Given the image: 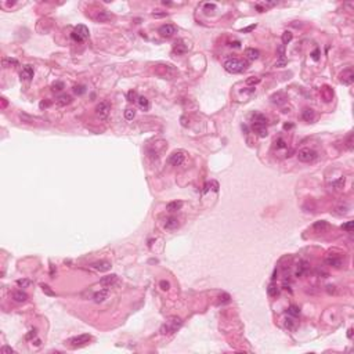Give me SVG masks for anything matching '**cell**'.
I'll use <instances>...</instances> for the list:
<instances>
[{
    "instance_id": "6da1fadb",
    "label": "cell",
    "mask_w": 354,
    "mask_h": 354,
    "mask_svg": "<svg viewBox=\"0 0 354 354\" xmlns=\"http://www.w3.org/2000/svg\"><path fill=\"white\" fill-rule=\"evenodd\" d=\"M249 67L248 61L239 58H228L224 61V69L230 73H241L243 71H246V68Z\"/></svg>"
},
{
    "instance_id": "7a4b0ae2",
    "label": "cell",
    "mask_w": 354,
    "mask_h": 354,
    "mask_svg": "<svg viewBox=\"0 0 354 354\" xmlns=\"http://www.w3.org/2000/svg\"><path fill=\"white\" fill-rule=\"evenodd\" d=\"M183 325V321L181 318L178 317H172L169 321H166L162 326H160V334L162 335H170V334H174L180 326Z\"/></svg>"
},
{
    "instance_id": "3957f363",
    "label": "cell",
    "mask_w": 354,
    "mask_h": 354,
    "mask_svg": "<svg viewBox=\"0 0 354 354\" xmlns=\"http://www.w3.org/2000/svg\"><path fill=\"white\" fill-rule=\"evenodd\" d=\"M91 336L87 335V334H83V335H79V336H73V338L68 339L67 343L69 347H72V349H78V347H82L85 346V344H87L89 342H90Z\"/></svg>"
},
{
    "instance_id": "277c9868",
    "label": "cell",
    "mask_w": 354,
    "mask_h": 354,
    "mask_svg": "<svg viewBox=\"0 0 354 354\" xmlns=\"http://www.w3.org/2000/svg\"><path fill=\"white\" fill-rule=\"evenodd\" d=\"M89 28L86 25H78V26H75V29H73V32L71 33V36H72V39L75 40V42H83V40H86L89 37Z\"/></svg>"
},
{
    "instance_id": "5b68a950",
    "label": "cell",
    "mask_w": 354,
    "mask_h": 354,
    "mask_svg": "<svg viewBox=\"0 0 354 354\" xmlns=\"http://www.w3.org/2000/svg\"><path fill=\"white\" fill-rule=\"evenodd\" d=\"M109 112H111V105H109L108 101H101L96 107V114L101 120H107L109 116Z\"/></svg>"
},
{
    "instance_id": "8992f818",
    "label": "cell",
    "mask_w": 354,
    "mask_h": 354,
    "mask_svg": "<svg viewBox=\"0 0 354 354\" xmlns=\"http://www.w3.org/2000/svg\"><path fill=\"white\" fill-rule=\"evenodd\" d=\"M297 158H299L300 162H313V160L317 158V152L311 148H302L297 154Z\"/></svg>"
},
{
    "instance_id": "52a82bcc",
    "label": "cell",
    "mask_w": 354,
    "mask_h": 354,
    "mask_svg": "<svg viewBox=\"0 0 354 354\" xmlns=\"http://www.w3.org/2000/svg\"><path fill=\"white\" fill-rule=\"evenodd\" d=\"M184 159H186V154H184L183 151H174V152L169 156V163L173 165V166H180L181 163L184 162Z\"/></svg>"
},
{
    "instance_id": "ba28073f",
    "label": "cell",
    "mask_w": 354,
    "mask_h": 354,
    "mask_svg": "<svg viewBox=\"0 0 354 354\" xmlns=\"http://www.w3.org/2000/svg\"><path fill=\"white\" fill-rule=\"evenodd\" d=\"M354 82V72L352 68H347L340 73V83H343L344 86H350Z\"/></svg>"
},
{
    "instance_id": "9c48e42d",
    "label": "cell",
    "mask_w": 354,
    "mask_h": 354,
    "mask_svg": "<svg viewBox=\"0 0 354 354\" xmlns=\"http://www.w3.org/2000/svg\"><path fill=\"white\" fill-rule=\"evenodd\" d=\"M252 130L261 138L267 137V134H269V130H267L266 123H257V122H253V123H252Z\"/></svg>"
},
{
    "instance_id": "30bf717a",
    "label": "cell",
    "mask_w": 354,
    "mask_h": 354,
    "mask_svg": "<svg viewBox=\"0 0 354 354\" xmlns=\"http://www.w3.org/2000/svg\"><path fill=\"white\" fill-rule=\"evenodd\" d=\"M33 73H35V69L32 65H24L22 69L20 72V76H21V80H25V82H29L32 78H33Z\"/></svg>"
},
{
    "instance_id": "8fae6325",
    "label": "cell",
    "mask_w": 354,
    "mask_h": 354,
    "mask_svg": "<svg viewBox=\"0 0 354 354\" xmlns=\"http://www.w3.org/2000/svg\"><path fill=\"white\" fill-rule=\"evenodd\" d=\"M176 32H177V28L174 25H172V24H166V25H162L159 28V33L162 35L163 37H170V36H173Z\"/></svg>"
},
{
    "instance_id": "7c38bea8",
    "label": "cell",
    "mask_w": 354,
    "mask_h": 354,
    "mask_svg": "<svg viewBox=\"0 0 354 354\" xmlns=\"http://www.w3.org/2000/svg\"><path fill=\"white\" fill-rule=\"evenodd\" d=\"M100 284L103 286H107V288H111L114 285L118 284V275L116 274H109V275H105L100 279Z\"/></svg>"
},
{
    "instance_id": "4fadbf2b",
    "label": "cell",
    "mask_w": 354,
    "mask_h": 354,
    "mask_svg": "<svg viewBox=\"0 0 354 354\" xmlns=\"http://www.w3.org/2000/svg\"><path fill=\"white\" fill-rule=\"evenodd\" d=\"M91 267L100 273H105V271H108V270H111L112 266L108 260H98V261H94V263L91 264Z\"/></svg>"
},
{
    "instance_id": "5bb4252c",
    "label": "cell",
    "mask_w": 354,
    "mask_h": 354,
    "mask_svg": "<svg viewBox=\"0 0 354 354\" xmlns=\"http://www.w3.org/2000/svg\"><path fill=\"white\" fill-rule=\"evenodd\" d=\"M325 263L328 264V266H331V267H335V269H340L342 264H343V261H342V259L339 257V256L328 255L325 257Z\"/></svg>"
},
{
    "instance_id": "9a60e30c",
    "label": "cell",
    "mask_w": 354,
    "mask_h": 354,
    "mask_svg": "<svg viewBox=\"0 0 354 354\" xmlns=\"http://www.w3.org/2000/svg\"><path fill=\"white\" fill-rule=\"evenodd\" d=\"M112 18H114V15L107 10H101L94 15V20L98 21V22H108V21H111Z\"/></svg>"
},
{
    "instance_id": "2e32d148",
    "label": "cell",
    "mask_w": 354,
    "mask_h": 354,
    "mask_svg": "<svg viewBox=\"0 0 354 354\" xmlns=\"http://www.w3.org/2000/svg\"><path fill=\"white\" fill-rule=\"evenodd\" d=\"M109 296V289H101L98 292L94 293V302L96 303H103L108 299Z\"/></svg>"
},
{
    "instance_id": "e0dca14e",
    "label": "cell",
    "mask_w": 354,
    "mask_h": 354,
    "mask_svg": "<svg viewBox=\"0 0 354 354\" xmlns=\"http://www.w3.org/2000/svg\"><path fill=\"white\" fill-rule=\"evenodd\" d=\"M71 103H72V97L69 94H61L59 97L55 98V105L57 107H65Z\"/></svg>"
},
{
    "instance_id": "ac0fdd59",
    "label": "cell",
    "mask_w": 354,
    "mask_h": 354,
    "mask_svg": "<svg viewBox=\"0 0 354 354\" xmlns=\"http://www.w3.org/2000/svg\"><path fill=\"white\" fill-rule=\"evenodd\" d=\"M165 228L166 230H174V228L178 227V220L176 219V217H168V219L165 220Z\"/></svg>"
},
{
    "instance_id": "d6986e66",
    "label": "cell",
    "mask_w": 354,
    "mask_h": 354,
    "mask_svg": "<svg viewBox=\"0 0 354 354\" xmlns=\"http://www.w3.org/2000/svg\"><path fill=\"white\" fill-rule=\"evenodd\" d=\"M302 118L304 119L306 122H313L315 118V112L311 108H304L302 112Z\"/></svg>"
},
{
    "instance_id": "ffe728a7",
    "label": "cell",
    "mask_w": 354,
    "mask_h": 354,
    "mask_svg": "<svg viewBox=\"0 0 354 354\" xmlns=\"http://www.w3.org/2000/svg\"><path fill=\"white\" fill-rule=\"evenodd\" d=\"M307 270H308V263H307V261H300V263L297 264V267H296L295 275L296 277H302L306 271H307Z\"/></svg>"
},
{
    "instance_id": "44dd1931",
    "label": "cell",
    "mask_w": 354,
    "mask_h": 354,
    "mask_svg": "<svg viewBox=\"0 0 354 354\" xmlns=\"http://www.w3.org/2000/svg\"><path fill=\"white\" fill-rule=\"evenodd\" d=\"M181 208H183V202L181 201H173L166 205V210L168 212H176V210H180Z\"/></svg>"
},
{
    "instance_id": "7402d4cb",
    "label": "cell",
    "mask_w": 354,
    "mask_h": 354,
    "mask_svg": "<svg viewBox=\"0 0 354 354\" xmlns=\"http://www.w3.org/2000/svg\"><path fill=\"white\" fill-rule=\"evenodd\" d=\"M13 299L17 303H24L28 299V295L25 292H22V291H15V292H13Z\"/></svg>"
},
{
    "instance_id": "603a6c76",
    "label": "cell",
    "mask_w": 354,
    "mask_h": 354,
    "mask_svg": "<svg viewBox=\"0 0 354 354\" xmlns=\"http://www.w3.org/2000/svg\"><path fill=\"white\" fill-rule=\"evenodd\" d=\"M251 120H252V123H253V122H257V123H266L267 125V118L264 116V115L259 114V112H255V114L251 115Z\"/></svg>"
},
{
    "instance_id": "cb8c5ba5",
    "label": "cell",
    "mask_w": 354,
    "mask_h": 354,
    "mask_svg": "<svg viewBox=\"0 0 354 354\" xmlns=\"http://www.w3.org/2000/svg\"><path fill=\"white\" fill-rule=\"evenodd\" d=\"M2 65L4 68H11V67H17L18 65V61L15 58H8V57H4L2 61Z\"/></svg>"
},
{
    "instance_id": "d4e9b609",
    "label": "cell",
    "mask_w": 354,
    "mask_h": 354,
    "mask_svg": "<svg viewBox=\"0 0 354 354\" xmlns=\"http://www.w3.org/2000/svg\"><path fill=\"white\" fill-rule=\"evenodd\" d=\"M245 55L249 59H257L259 57H260V51L256 50V49H246L245 50Z\"/></svg>"
},
{
    "instance_id": "484cf974",
    "label": "cell",
    "mask_w": 354,
    "mask_h": 354,
    "mask_svg": "<svg viewBox=\"0 0 354 354\" xmlns=\"http://www.w3.org/2000/svg\"><path fill=\"white\" fill-rule=\"evenodd\" d=\"M273 103L274 104H278V105H281V104L285 103V100H286V97H285L284 93H278V94H274V96L271 97Z\"/></svg>"
},
{
    "instance_id": "4316f807",
    "label": "cell",
    "mask_w": 354,
    "mask_h": 354,
    "mask_svg": "<svg viewBox=\"0 0 354 354\" xmlns=\"http://www.w3.org/2000/svg\"><path fill=\"white\" fill-rule=\"evenodd\" d=\"M137 103H138L140 108L144 109V111H148V109H150V101L145 98V97H142V96H141V97H138Z\"/></svg>"
},
{
    "instance_id": "83f0119b",
    "label": "cell",
    "mask_w": 354,
    "mask_h": 354,
    "mask_svg": "<svg viewBox=\"0 0 354 354\" xmlns=\"http://www.w3.org/2000/svg\"><path fill=\"white\" fill-rule=\"evenodd\" d=\"M267 293H269L270 296H277L279 293V289H278V286L274 284V282H271V284L267 286Z\"/></svg>"
},
{
    "instance_id": "f1b7e54d",
    "label": "cell",
    "mask_w": 354,
    "mask_h": 354,
    "mask_svg": "<svg viewBox=\"0 0 354 354\" xmlns=\"http://www.w3.org/2000/svg\"><path fill=\"white\" fill-rule=\"evenodd\" d=\"M285 328H288L289 331H293L295 329V326H296V322H295V320H293L292 317H286L285 318Z\"/></svg>"
},
{
    "instance_id": "f546056e",
    "label": "cell",
    "mask_w": 354,
    "mask_h": 354,
    "mask_svg": "<svg viewBox=\"0 0 354 354\" xmlns=\"http://www.w3.org/2000/svg\"><path fill=\"white\" fill-rule=\"evenodd\" d=\"M343 186H344V177H340V178H338V180H335L331 183V187H334L335 190L343 188Z\"/></svg>"
},
{
    "instance_id": "4dcf8cb0",
    "label": "cell",
    "mask_w": 354,
    "mask_h": 354,
    "mask_svg": "<svg viewBox=\"0 0 354 354\" xmlns=\"http://www.w3.org/2000/svg\"><path fill=\"white\" fill-rule=\"evenodd\" d=\"M292 37H293V35H292V32H289V31H285L284 33H282V44H288L289 43L291 40H292Z\"/></svg>"
},
{
    "instance_id": "1f68e13d",
    "label": "cell",
    "mask_w": 354,
    "mask_h": 354,
    "mask_svg": "<svg viewBox=\"0 0 354 354\" xmlns=\"http://www.w3.org/2000/svg\"><path fill=\"white\" fill-rule=\"evenodd\" d=\"M326 227H328V223L324 221V220H321V221H317L314 223V230H318V231H324L326 230Z\"/></svg>"
},
{
    "instance_id": "d6a6232c",
    "label": "cell",
    "mask_w": 354,
    "mask_h": 354,
    "mask_svg": "<svg viewBox=\"0 0 354 354\" xmlns=\"http://www.w3.org/2000/svg\"><path fill=\"white\" fill-rule=\"evenodd\" d=\"M286 313L289 314L291 317H297V315L300 314V310H299V307H296V306H289Z\"/></svg>"
},
{
    "instance_id": "836d02e7",
    "label": "cell",
    "mask_w": 354,
    "mask_h": 354,
    "mask_svg": "<svg viewBox=\"0 0 354 354\" xmlns=\"http://www.w3.org/2000/svg\"><path fill=\"white\" fill-rule=\"evenodd\" d=\"M136 116V111L134 108H127L126 111H125V118L127 119V120H132L133 118Z\"/></svg>"
},
{
    "instance_id": "e575fe53",
    "label": "cell",
    "mask_w": 354,
    "mask_h": 354,
    "mask_svg": "<svg viewBox=\"0 0 354 354\" xmlns=\"http://www.w3.org/2000/svg\"><path fill=\"white\" fill-rule=\"evenodd\" d=\"M73 93L78 94V96H82V94H85V93H86V86H83V85L75 86V87H73Z\"/></svg>"
},
{
    "instance_id": "d590c367",
    "label": "cell",
    "mask_w": 354,
    "mask_h": 354,
    "mask_svg": "<svg viewBox=\"0 0 354 354\" xmlns=\"http://www.w3.org/2000/svg\"><path fill=\"white\" fill-rule=\"evenodd\" d=\"M127 100H129L130 103H134V101H137V100H138L137 91H134V90H130L129 93H127Z\"/></svg>"
},
{
    "instance_id": "8d00e7d4",
    "label": "cell",
    "mask_w": 354,
    "mask_h": 354,
    "mask_svg": "<svg viewBox=\"0 0 354 354\" xmlns=\"http://www.w3.org/2000/svg\"><path fill=\"white\" fill-rule=\"evenodd\" d=\"M354 228V221H347L344 223V224H342V230L347 231V233H352Z\"/></svg>"
},
{
    "instance_id": "74e56055",
    "label": "cell",
    "mask_w": 354,
    "mask_h": 354,
    "mask_svg": "<svg viewBox=\"0 0 354 354\" xmlns=\"http://www.w3.org/2000/svg\"><path fill=\"white\" fill-rule=\"evenodd\" d=\"M17 285H18L20 288H28L29 285H31V281L26 278H22V279H17Z\"/></svg>"
},
{
    "instance_id": "f35d334b",
    "label": "cell",
    "mask_w": 354,
    "mask_h": 354,
    "mask_svg": "<svg viewBox=\"0 0 354 354\" xmlns=\"http://www.w3.org/2000/svg\"><path fill=\"white\" fill-rule=\"evenodd\" d=\"M335 210H339V212H336V215H346L347 210H349V206H347V205H340V206H338Z\"/></svg>"
},
{
    "instance_id": "ab89813d",
    "label": "cell",
    "mask_w": 354,
    "mask_h": 354,
    "mask_svg": "<svg viewBox=\"0 0 354 354\" xmlns=\"http://www.w3.org/2000/svg\"><path fill=\"white\" fill-rule=\"evenodd\" d=\"M51 89H53L54 91H61L62 89H64V83H62V82H55V83H53Z\"/></svg>"
},
{
    "instance_id": "60d3db41",
    "label": "cell",
    "mask_w": 354,
    "mask_h": 354,
    "mask_svg": "<svg viewBox=\"0 0 354 354\" xmlns=\"http://www.w3.org/2000/svg\"><path fill=\"white\" fill-rule=\"evenodd\" d=\"M42 289H43V292L46 293V295H49V296H55V293L53 292L51 289H50L49 285H44V284H43V285H42Z\"/></svg>"
},
{
    "instance_id": "b9f144b4",
    "label": "cell",
    "mask_w": 354,
    "mask_h": 354,
    "mask_svg": "<svg viewBox=\"0 0 354 354\" xmlns=\"http://www.w3.org/2000/svg\"><path fill=\"white\" fill-rule=\"evenodd\" d=\"M159 286L162 291H169V288H170V284H169L168 281H165V279H162V281L159 282Z\"/></svg>"
},
{
    "instance_id": "7bdbcfd3",
    "label": "cell",
    "mask_w": 354,
    "mask_h": 354,
    "mask_svg": "<svg viewBox=\"0 0 354 354\" xmlns=\"http://www.w3.org/2000/svg\"><path fill=\"white\" fill-rule=\"evenodd\" d=\"M20 118L22 119V122H25V123H32V120H33V118H31L26 114H20Z\"/></svg>"
},
{
    "instance_id": "ee69618b",
    "label": "cell",
    "mask_w": 354,
    "mask_h": 354,
    "mask_svg": "<svg viewBox=\"0 0 354 354\" xmlns=\"http://www.w3.org/2000/svg\"><path fill=\"white\" fill-rule=\"evenodd\" d=\"M286 64H288V59L285 57H282V58H279L278 61L275 62V67H285Z\"/></svg>"
},
{
    "instance_id": "f6af8a7d",
    "label": "cell",
    "mask_w": 354,
    "mask_h": 354,
    "mask_svg": "<svg viewBox=\"0 0 354 354\" xmlns=\"http://www.w3.org/2000/svg\"><path fill=\"white\" fill-rule=\"evenodd\" d=\"M219 299L221 303H227V302H230V295H228V293H221V295L219 296Z\"/></svg>"
},
{
    "instance_id": "bcb514c9",
    "label": "cell",
    "mask_w": 354,
    "mask_h": 354,
    "mask_svg": "<svg viewBox=\"0 0 354 354\" xmlns=\"http://www.w3.org/2000/svg\"><path fill=\"white\" fill-rule=\"evenodd\" d=\"M255 28H256V24H252V25L246 26V28H242V29H241V32H242V33H248V32H252V31H253Z\"/></svg>"
},
{
    "instance_id": "7dc6e473",
    "label": "cell",
    "mask_w": 354,
    "mask_h": 354,
    "mask_svg": "<svg viewBox=\"0 0 354 354\" xmlns=\"http://www.w3.org/2000/svg\"><path fill=\"white\" fill-rule=\"evenodd\" d=\"M275 147L277 148H285V147H286V142H285L282 138H278L275 141Z\"/></svg>"
},
{
    "instance_id": "c3c4849f",
    "label": "cell",
    "mask_w": 354,
    "mask_h": 354,
    "mask_svg": "<svg viewBox=\"0 0 354 354\" xmlns=\"http://www.w3.org/2000/svg\"><path fill=\"white\" fill-rule=\"evenodd\" d=\"M260 82V78H249L246 79V85H257Z\"/></svg>"
},
{
    "instance_id": "681fc988",
    "label": "cell",
    "mask_w": 354,
    "mask_h": 354,
    "mask_svg": "<svg viewBox=\"0 0 354 354\" xmlns=\"http://www.w3.org/2000/svg\"><path fill=\"white\" fill-rule=\"evenodd\" d=\"M50 105H51V101H50V100H43V101H42V103L39 104V107H40L42 109H43V108H49Z\"/></svg>"
},
{
    "instance_id": "f907efd6",
    "label": "cell",
    "mask_w": 354,
    "mask_h": 354,
    "mask_svg": "<svg viewBox=\"0 0 354 354\" xmlns=\"http://www.w3.org/2000/svg\"><path fill=\"white\" fill-rule=\"evenodd\" d=\"M311 58L314 59V61H318L320 59V49H315L313 53H311Z\"/></svg>"
},
{
    "instance_id": "816d5d0a",
    "label": "cell",
    "mask_w": 354,
    "mask_h": 354,
    "mask_svg": "<svg viewBox=\"0 0 354 354\" xmlns=\"http://www.w3.org/2000/svg\"><path fill=\"white\" fill-rule=\"evenodd\" d=\"M326 292H328L329 295H331V293H336V286L335 285H328V286H326Z\"/></svg>"
},
{
    "instance_id": "f5cc1de1",
    "label": "cell",
    "mask_w": 354,
    "mask_h": 354,
    "mask_svg": "<svg viewBox=\"0 0 354 354\" xmlns=\"http://www.w3.org/2000/svg\"><path fill=\"white\" fill-rule=\"evenodd\" d=\"M36 334H37V332H36V329H32V331H29V334L26 335V339H28V340H29V339L35 338V336H36Z\"/></svg>"
},
{
    "instance_id": "db71d44e",
    "label": "cell",
    "mask_w": 354,
    "mask_h": 354,
    "mask_svg": "<svg viewBox=\"0 0 354 354\" xmlns=\"http://www.w3.org/2000/svg\"><path fill=\"white\" fill-rule=\"evenodd\" d=\"M2 353H14V350L11 349V347H8V346H3L2 347Z\"/></svg>"
},
{
    "instance_id": "11a10c76",
    "label": "cell",
    "mask_w": 354,
    "mask_h": 354,
    "mask_svg": "<svg viewBox=\"0 0 354 354\" xmlns=\"http://www.w3.org/2000/svg\"><path fill=\"white\" fill-rule=\"evenodd\" d=\"M152 15L155 18H160V17H166V13H152Z\"/></svg>"
},
{
    "instance_id": "9f6ffc18",
    "label": "cell",
    "mask_w": 354,
    "mask_h": 354,
    "mask_svg": "<svg viewBox=\"0 0 354 354\" xmlns=\"http://www.w3.org/2000/svg\"><path fill=\"white\" fill-rule=\"evenodd\" d=\"M284 129H285V130L293 129V123H285V125H284Z\"/></svg>"
},
{
    "instance_id": "6f0895ef",
    "label": "cell",
    "mask_w": 354,
    "mask_h": 354,
    "mask_svg": "<svg viewBox=\"0 0 354 354\" xmlns=\"http://www.w3.org/2000/svg\"><path fill=\"white\" fill-rule=\"evenodd\" d=\"M205 8H206V10H215L216 4H205Z\"/></svg>"
},
{
    "instance_id": "680465c9",
    "label": "cell",
    "mask_w": 354,
    "mask_h": 354,
    "mask_svg": "<svg viewBox=\"0 0 354 354\" xmlns=\"http://www.w3.org/2000/svg\"><path fill=\"white\" fill-rule=\"evenodd\" d=\"M230 46H231V47H239V46H241V43H239V42H233V43H231Z\"/></svg>"
},
{
    "instance_id": "91938a15",
    "label": "cell",
    "mask_w": 354,
    "mask_h": 354,
    "mask_svg": "<svg viewBox=\"0 0 354 354\" xmlns=\"http://www.w3.org/2000/svg\"><path fill=\"white\" fill-rule=\"evenodd\" d=\"M242 130L245 132V134H248V127H246V125H242Z\"/></svg>"
},
{
    "instance_id": "94428289",
    "label": "cell",
    "mask_w": 354,
    "mask_h": 354,
    "mask_svg": "<svg viewBox=\"0 0 354 354\" xmlns=\"http://www.w3.org/2000/svg\"><path fill=\"white\" fill-rule=\"evenodd\" d=\"M352 335H353V329H349V334H347V336H349V338H352Z\"/></svg>"
},
{
    "instance_id": "6125c7cd",
    "label": "cell",
    "mask_w": 354,
    "mask_h": 354,
    "mask_svg": "<svg viewBox=\"0 0 354 354\" xmlns=\"http://www.w3.org/2000/svg\"><path fill=\"white\" fill-rule=\"evenodd\" d=\"M7 105V101H6V98H3V107Z\"/></svg>"
}]
</instances>
